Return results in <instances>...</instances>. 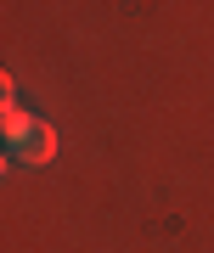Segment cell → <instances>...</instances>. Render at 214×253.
<instances>
[{"mask_svg":"<svg viewBox=\"0 0 214 253\" xmlns=\"http://www.w3.org/2000/svg\"><path fill=\"white\" fill-rule=\"evenodd\" d=\"M6 146L17 163H51L56 152V129L45 118H28L23 107H6Z\"/></svg>","mask_w":214,"mask_h":253,"instance_id":"obj_1","label":"cell"}]
</instances>
